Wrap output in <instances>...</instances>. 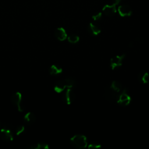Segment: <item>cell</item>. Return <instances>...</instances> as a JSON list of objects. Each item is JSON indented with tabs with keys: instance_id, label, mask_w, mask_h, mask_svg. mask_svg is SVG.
<instances>
[{
	"instance_id": "cell-1",
	"label": "cell",
	"mask_w": 149,
	"mask_h": 149,
	"mask_svg": "<svg viewBox=\"0 0 149 149\" xmlns=\"http://www.w3.org/2000/svg\"><path fill=\"white\" fill-rule=\"evenodd\" d=\"M75 85V81L73 79H66L59 80L55 83L54 90L57 93H61L67 88H72Z\"/></svg>"
},
{
	"instance_id": "cell-2",
	"label": "cell",
	"mask_w": 149,
	"mask_h": 149,
	"mask_svg": "<svg viewBox=\"0 0 149 149\" xmlns=\"http://www.w3.org/2000/svg\"><path fill=\"white\" fill-rule=\"evenodd\" d=\"M71 145L76 148H84L87 146V137L83 134H76L70 139Z\"/></svg>"
},
{
	"instance_id": "cell-3",
	"label": "cell",
	"mask_w": 149,
	"mask_h": 149,
	"mask_svg": "<svg viewBox=\"0 0 149 149\" xmlns=\"http://www.w3.org/2000/svg\"><path fill=\"white\" fill-rule=\"evenodd\" d=\"M131 97L125 89L123 90L119 94L116 102L121 106H127L131 102Z\"/></svg>"
},
{
	"instance_id": "cell-4",
	"label": "cell",
	"mask_w": 149,
	"mask_h": 149,
	"mask_svg": "<svg viewBox=\"0 0 149 149\" xmlns=\"http://www.w3.org/2000/svg\"><path fill=\"white\" fill-rule=\"evenodd\" d=\"M120 0H113L110 5H106L102 8V12L104 15L108 16H112L116 11V6L120 2Z\"/></svg>"
},
{
	"instance_id": "cell-5",
	"label": "cell",
	"mask_w": 149,
	"mask_h": 149,
	"mask_svg": "<svg viewBox=\"0 0 149 149\" xmlns=\"http://www.w3.org/2000/svg\"><path fill=\"white\" fill-rule=\"evenodd\" d=\"M11 102L17 109L19 112L23 111L22 106V95L20 92H16L12 94L10 98Z\"/></svg>"
},
{
	"instance_id": "cell-6",
	"label": "cell",
	"mask_w": 149,
	"mask_h": 149,
	"mask_svg": "<svg viewBox=\"0 0 149 149\" xmlns=\"http://www.w3.org/2000/svg\"><path fill=\"white\" fill-rule=\"evenodd\" d=\"M0 137L2 140L6 142H10L13 140V133L7 127H3L1 128Z\"/></svg>"
},
{
	"instance_id": "cell-7",
	"label": "cell",
	"mask_w": 149,
	"mask_h": 149,
	"mask_svg": "<svg viewBox=\"0 0 149 149\" xmlns=\"http://www.w3.org/2000/svg\"><path fill=\"white\" fill-rule=\"evenodd\" d=\"M75 98V94L72 88H67L64 91L62 95V100L66 104L69 105L72 104Z\"/></svg>"
},
{
	"instance_id": "cell-8",
	"label": "cell",
	"mask_w": 149,
	"mask_h": 149,
	"mask_svg": "<svg viewBox=\"0 0 149 149\" xmlns=\"http://www.w3.org/2000/svg\"><path fill=\"white\" fill-rule=\"evenodd\" d=\"M125 56V54L120 55H116L112 57L110 61V66L112 70H114L122 65L123 60Z\"/></svg>"
},
{
	"instance_id": "cell-9",
	"label": "cell",
	"mask_w": 149,
	"mask_h": 149,
	"mask_svg": "<svg viewBox=\"0 0 149 149\" xmlns=\"http://www.w3.org/2000/svg\"><path fill=\"white\" fill-rule=\"evenodd\" d=\"M119 94V93L115 92V91L112 90L109 87H108V88H106L105 90L104 95H105V99L108 101L110 102H112L114 101H116Z\"/></svg>"
},
{
	"instance_id": "cell-10",
	"label": "cell",
	"mask_w": 149,
	"mask_h": 149,
	"mask_svg": "<svg viewBox=\"0 0 149 149\" xmlns=\"http://www.w3.org/2000/svg\"><path fill=\"white\" fill-rule=\"evenodd\" d=\"M118 10L119 14L122 17L129 16L132 13V10L131 8L127 5H120L118 8Z\"/></svg>"
},
{
	"instance_id": "cell-11",
	"label": "cell",
	"mask_w": 149,
	"mask_h": 149,
	"mask_svg": "<svg viewBox=\"0 0 149 149\" xmlns=\"http://www.w3.org/2000/svg\"><path fill=\"white\" fill-rule=\"evenodd\" d=\"M55 37L59 41H64L67 38V33L63 27L57 28L54 32Z\"/></svg>"
},
{
	"instance_id": "cell-12",
	"label": "cell",
	"mask_w": 149,
	"mask_h": 149,
	"mask_svg": "<svg viewBox=\"0 0 149 149\" xmlns=\"http://www.w3.org/2000/svg\"><path fill=\"white\" fill-rule=\"evenodd\" d=\"M88 31L90 34L97 36L101 32V29L98 26H97L96 24H94L93 23H90L88 28Z\"/></svg>"
},
{
	"instance_id": "cell-13",
	"label": "cell",
	"mask_w": 149,
	"mask_h": 149,
	"mask_svg": "<svg viewBox=\"0 0 149 149\" xmlns=\"http://www.w3.org/2000/svg\"><path fill=\"white\" fill-rule=\"evenodd\" d=\"M109 87L118 93H120L123 90L122 84L119 81L116 80L112 81L109 86Z\"/></svg>"
},
{
	"instance_id": "cell-14",
	"label": "cell",
	"mask_w": 149,
	"mask_h": 149,
	"mask_svg": "<svg viewBox=\"0 0 149 149\" xmlns=\"http://www.w3.org/2000/svg\"><path fill=\"white\" fill-rule=\"evenodd\" d=\"M49 146L48 144L44 142H38L31 144L27 147V149H48Z\"/></svg>"
},
{
	"instance_id": "cell-15",
	"label": "cell",
	"mask_w": 149,
	"mask_h": 149,
	"mask_svg": "<svg viewBox=\"0 0 149 149\" xmlns=\"http://www.w3.org/2000/svg\"><path fill=\"white\" fill-rule=\"evenodd\" d=\"M23 119L24 122L27 124H33L36 121V116L33 113L29 112L24 115Z\"/></svg>"
},
{
	"instance_id": "cell-16",
	"label": "cell",
	"mask_w": 149,
	"mask_h": 149,
	"mask_svg": "<svg viewBox=\"0 0 149 149\" xmlns=\"http://www.w3.org/2000/svg\"><path fill=\"white\" fill-rule=\"evenodd\" d=\"M138 80L139 81L143 83L146 84L149 81V74L148 72L146 71H141L138 75Z\"/></svg>"
},
{
	"instance_id": "cell-17",
	"label": "cell",
	"mask_w": 149,
	"mask_h": 149,
	"mask_svg": "<svg viewBox=\"0 0 149 149\" xmlns=\"http://www.w3.org/2000/svg\"><path fill=\"white\" fill-rule=\"evenodd\" d=\"M62 72V69L56 65H52L49 69V73L51 75H58Z\"/></svg>"
},
{
	"instance_id": "cell-18",
	"label": "cell",
	"mask_w": 149,
	"mask_h": 149,
	"mask_svg": "<svg viewBox=\"0 0 149 149\" xmlns=\"http://www.w3.org/2000/svg\"><path fill=\"white\" fill-rule=\"evenodd\" d=\"M67 38L68 41L72 44H76L79 41V37L76 34H70Z\"/></svg>"
},
{
	"instance_id": "cell-19",
	"label": "cell",
	"mask_w": 149,
	"mask_h": 149,
	"mask_svg": "<svg viewBox=\"0 0 149 149\" xmlns=\"http://www.w3.org/2000/svg\"><path fill=\"white\" fill-rule=\"evenodd\" d=\"M25 131V127L23 125H19L15 129L16 134L19 136L23 134Z\"/></svg>"
},
{
	"instance_id": "cell-20",
	"label": "cell",
	"mask_w": 149,
	"mask_h": 149,
	"mask_svg": "<svg viewBox=\"0 0 149 149\" xmlns=\"http://www.w3.org/2000/svg\"><path fill=\"white\" fill-rule=\"evenodd\" d=\"M101 144L97 143V142H93V143H91L88 145V148H91V149H95V148H100Z\"/></svg>"
},
{
	"instance_id": "cell-21",
	"label": "cell",
	"mask_w": 149,
	"mask_h": 149,
	"mask_svg": "<svg viewBox=\"0 0 149 149\" xmlns=\"http://www.w3.org/2000/svg\"><path fill=\"white\" fill-rule=\"evenodd\" d=\"M101 17H102V13L101 12L97 13L94 14V15H93V16H92V18L94 21H98V20H100Z\"/></svg>"
},
{
	"instance_id": "cell-22",
	"label": "cell",
	"mask_w": 149,
	"mask_h": 149,
	"mask_svg": "<svg viewBox=\"0 0 149 149\" xmlns=\"http://www.w3.org/2000/svg\"><path fill=\"white\" fill-rule=\"evenodd\" d=\"M1 127V122H0V127Z\"/></svg>"
}]
</instances>
